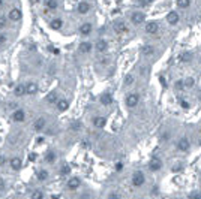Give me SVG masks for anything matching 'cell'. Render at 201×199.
<instances>
[{"mask_svg":"<svg viewBox=\"0 0 201 199\" xmlns=\"http://www.w3.org/2000/svg\"><path fill=\"white\" fill-rule=\"evenodd\" d=\"M3 189H5V180L0 178V190H3Z\"/></svg>","mask_w":201,"mask_h":199,"instance_id":"47","label":"cell"},{"mask_svg":"<svg viewBox=\"0 0 201 199\" xmlns=\"http://www.w3.org/2000/svg\"><path fill=\"white\" fill-rule=\"evenodd\" d=\"M134 81H135V79H134V76H132L131 73L125 76V85H131V84H134Z\"/></svg>","mask_w":201,"mask_h":199,"instance_id":"34","label":"cell"},{"mask_svg":"<svg viewBox=\"0 0 201 199\" xmlns=\"http://www.w3.org/2000/svg\"><path fill=\"white\" fill-rule=\"evenodd\" d=\"M62 26H63V21H62L60 18H54V20H51V23H50V27H51L53 30H60Z\"/></svg>","mask_w":201,"mask_h":199,"instance_id":"25","label":"cell"},{"mask_svg":"<svg viewBox=\"0 0 201 199\" xmlns=\"http://www.w3.org/2000/svg\"><path fill=\"white\" fill-rule=\"evenodd\" d=\"M12 120H14L15 123H23V121L26 120V112H24V109H15V111L12 112Z\"/></svg>","mask_w":201,"mask_h":199,"instance_id":"11","label":"cell"},{"mask_svg":"<svg viewBox=\"0 0 201 199\" xmlns=\"http://www.w3.org/2000/svg\"><path fill=\"white\" fill-rule=\"evenodd\" d=\"M113 102H114V97H113V94L110 91L102 93V94H100V97H99V104L102 105V107H110Z\"/></svg>","mask_w":201,"mask_h":199,"instance_id":"3","label":"cell"},{"mask_svg":"<svg viewBox=\"0 0 201 199\" xmlns=\"http://www.w3.org/2000/svg\"><path fill=\"white\" fill-rule=\"evenodd\" d=\"M77 11H78V14L84 15V14H87V12L90 11V5H89L87 2H80V3H78V8H77Z\"/></svg>","mask_w":201,"mask_h":199,"instance_id":"20","label":"cell"},{"mask_svg":"<svg viewBox=\"0 0 201 199\" xmlns=\"http://www.w3.org/2000/svg\"><path fill=\"white\" fill-rule=\"evenodd\" d=\"M191 60H192V54L191 53H182L179 55V61H182V63H188Z\"/></svg>","mask_w":201,"mask_h":199,"instance_id":"27","label":"cell"},{"mask_svg":"<svg viewBox=\"0 0 201 199\" xmlns=\"http://www.w3.org/2000/svg\"><path fill=\"white\" fill-rule=\"evenodd\" d=\"M144 20H146L144 12H134V14L131 15V21H132V24H135V26L144 23Z\"/></svg>","mask_w":201,"mask_h":199,"instance_id":"9","label":"cell"},{"mask_svg":"<svg viewBox=\"0 0 201 199\" xmlns=\"http://www.w3.org/2000/svg\"><path fill=\"white\" fill-rule=\"evenodd\" d=\"M47 127V120L44 118V117H38L36 120H35V123H33V130L35 132H41V130H44Z\"/></svg>","mask_w":201,"mask_h":199,"instance_id":"7","label":"cell"},{"mask_svg":"<svg viewBox=\"0 0 201 199\" xmlns=\"http://www.w3.org/2000/svg\"><path fill=\"white\" fill-rule=\"evenodd\" d=\"M177 6L180 9H186L191 6V0H177Z\"/></svg>","mask_w":201,"mask_h":199,"instance_id":"30","label":"cell"},{"mask_svg":"<svg viewBox=\"0 0 201 199\" xmlns=\"http://www.w3.org/2000/svg\"><path fill=\"white\" fill-rule=\"evenodd\" d=\"M141 53H143L146 57H150V55L155 54V47L150 45V44H144V45L141 47Z\"/></svg>","mask_w":201,"mask_h":199,"instance_id":"18","label":"cell"},{"mask_svg":"<svg viewBox=\"0 0 201 199\" xmlns=\"http://www.w3.org/2000/svg\"><path fill=\"white\" fill-rule=\"evenodd\" d=\"M80 126H81V123H80V121H74V123L71 124V130L78 132V130H80Z\"/></svg>","mask_w":201,"mask_h":199,"instance_id":"36","label":"cell"},{"mask_svg":"<svg viewBox=\"0 0 201 199\" xmlns=\"http://www.w3.org/2000/svg\"><path fill=\"white\" fill-rule=\"evenodd\" d=\"M167 21L170 23V24H177L179 23V14L176 12V11H171V12H168V15H167Z\"/></svg>","mask_w":201,"mask_h":199,"instance_id":"21","label":"cell"},{"mask_svg":"<svg viewBox=\"0 0 201 199\" xmlns=\"http://www.w3.org/2000/svg\"><path fill=\"white\" fill-rule=\"evenodd\" d=\"M144 30H146L147 35H155V33L159 30V24H158L156 21H149V23L146 24Z\"/></svg>","mask_w":201,"mask_h":199,"instance_id":"10","label":"cell"},{"mask_svg":"<svg viewBox=\"0 0 201 199\" xmlns=\"http://www.w3.org/2000/svg\"><path fill=\"white\" fill-rule=\"evenodd\" d=\"M24 88H26V94H29V96H33V94H36L39 91V85L36 82H33V81L26 82L24 84Z\"/></svg>","mask_w":201,"mask_h":199,"instance_id":"5","label":"cell"},{"mask_svg":"<svg viewBox=\"0 0 201 199\" xmlns=\"http://www.w3.org/2000/svg\"><path fill=\"white\" fill-rule=\"evenodd\" d=\"M89 198H90V195H89V193H83L78 199H89Z\"/></svg>","mask_w":201,"mask_h":199,"instance_id":"46","label":"cell"},{"mask_svg":"<svg viewBox=\"0 0 201 199\" xmlns=\"http://www.w3.org/2000/svg\"><path fill=\"white\" fill-rule=\"evenodd\" d=\"M125 104L128 108H135L140 104V94L138 93H129L125 99Z\"/></svg>","mask_w":201,"mask_h":199,"instance_id":"2","label":"cell"},{"mask_svg":"<svg viewBox=\"0 0 201 199\" xmlns=\"http://www.w3.org/2000/svg\"><path fill=\"white\" fill-rule=\"evenodd\" d=\"M48 171L47 169H39L38 172H36V180L38 181H45V180H48Z\"/></svg>","mask_w":201,"mask_h":199,"instance_id":"24","label":"cell"},{"mask_svg":"<svg viewBox=\"0 0 201 199\" xmlns=\"http://www.w3.org/2000/svg\"><path fill=\"white\" fill-rule=\"evenodd\" d=\"M114 169H116L117 172H119V171H122V169H123V163H122V162H117V163H116V166H114Z\"/></svg>","mask_w":201,"mask_h":199,"instance_id":"42","label":"cell"},{"mask_svg":"<svg viewBox=\"0 0 201 199\" xmlns=\"http://www.w3.org/2000/svg\"><path fill=\"white\" fill-rule=\"evenodd\" d=\"M57 109L60 111V112H65L68 108H69V102L66 101V99H60V101H57Z\"/></svg>","mask_w":201,"mask_h":199,"instance_id":"23","label":"cell"},{"mask_svg":"<svg viewBox=\"0 0 201 199\" xmlns=\"http://www.w3.org/2000/svg\"><path fill=\"white\" fill-rule=\"evenodd\" d=\"M168 139H170V132H164V133L161 135V141L165 142V141H168Z\"/></svg>","mask_w":201,"mask_h":199,"instance_id":"39","label":"cell"},{"mask_svg":"<svg viewBox=\"0 0 201 199\" xmlns=\"http://www.w3.org/2000/svg\"><path fill=\"white\" fill-rule=\"evenodd\" d=\"M95 48H96L98 53H105V51L108 50V42H107L105 39H99V41L96 42Z\"/></svg>","mask_w":201,"mask_h":199,"instance_id":"15","label":"cell"},{"mask_svg":"<svg viewBox=\"0 0 201 199\" xmlns=\"http://www.w3.org/2000/svg\"><path fill=\"white\" fill-rule=\"evenodd\" d=\"M80 187H81V180H80L78 177H71V178L68 180V183H66V189L71 190V192H75V190H78Z\"/></svg>","mask_w":201,"mask_h":199,"instance_id":"4","label":"cell"},{"mask_svg":"<svg viewBox=\"0 0 201 199\" xmlns=\"http://www.w3.org/2000/svg\"><path fill=\"white\" fill-rule=\"evenodd\" d=\"M105 124H107V118L102 115H96L93 118V126L96 129H102V127H105Z\"/></svg>","mask_w":201,"mask_h":199,"instance_id":"14","label":"cell"},{"mask_svg":"<svg viewBox=\"0 0 201 199\" xmlns=\"http://www.w3.org/2000/svg\"><path fill=\"white\" fill-rule=\"evenodd\" d=\"M92 42H89V41H84V42H81L80 44V53L81 54H89L90 51H92Z\"/></svg>","mask_w":201,"mask_h":199,"instance_id":"19","label":"cell"},{"mask_svg":"<svg viewBox=\"0 0 201 199\" xmlns=\"http://www.w3.org/2000/svg\"><path fill=\"white\" fill-rule=\"evenodd\" d=\"M191 148V142H189V139L186 138V136H183V138H180L179 141H177V150L179 151H188Z\"/></svg>","mask_w":201,"mask_h":199,"instance_id":"6","label":"cell"},{"mask_svg":"<svg viewBox=\"0 0 201 199\" xmlns=\"http://www.w3.org/2000/svg\"><path fill=\"white\" fill-rule=\"evenodd\" d=\"M174 87H176V90H183V88H185V81H183V79H179V81H176Z\"/></svg>","mask_w":201,"mask_h":199,"instance_id":"35","label":"cell"},{"mask_svg":"<svg viewBox=\"0 0 201 199\" xmlns=\"http://www.w3.org/2000/svg\"><path fill=\"white\" fill-rule=\"evenodd\" d=\"M180 105H182V108H185V109L189 108V104H188L186 101H180Z\"/></svg>","mask_w":201,"mask_h":199,"instance_id":"44","label":"cell"},{"mask_svg":"<svg viewBox=\"0 0 201 199\" xmlns=\"http://www.w3.org/2000/svg\"><path fill=\"white\" fill-rule=\"evenodd\" d=\"M2 3H3V0H0V6H2Z\"/></svg>","mask_w":201,"mask_h":199,"instance_id":"49","label":"cell"},{"mask_svg":"<svg viewBox=\"0 0 201 199\" xmlns=\"http://www.w3.org/2000/svg\"><path fill=\"white\" fill-rule=\"evenodd\" d=\"M5 163H6V156L5 154H0V168H2Z\"/></svg>","mask_w":201,"mask_h":199,"instance_id":"41","label":"cell"},{"mask_svg":"<svg viewBox=\"0 0 201 199\" xmlns=\"http://www.w3.org/2000/svg\"><path fill=\"white\" fill-rule=\"evenodd\" d=\"M113 29H114V32H116V33H125V32H128V27H126L125 21H122V20H117V21H114V24H113Z\"/></svg>","mask_w":201,"mask_h":199,"instance_id":"13","label":"cell"},{"mask_svg":"<svg viewBox=\"0 0 201 199\" xmlns=\"http://www.w3.org/2000/svg\"><path fill=\"white\" fill-rule=\"evenodd\" d=\"M173 169H174V171H180V169H182V166H180V165H177V166H174Z\"/></svg>","mask_w":201,"mask_h":199,"instance_id":"48","label":"cell"},{"mask_svg":"<svg viewBox=\"0 0 201 199\" xmlns=\"http://www.w3.org/2000/svg\"><path fill=\"white\" fill-rule=\"evenodd\" d=\"M21 17H23V14H21V11H20L18 8H12V9L9 11V14H8V18H9L11 21H20Z\"/></svg>","mask_w":201,"mask_h":199,"instance_id":"12","label":"cell"},{"mask_svg":"<svg viewBox=\"0 0 201 199\" xmlns=\"http://www.w3.org/2000/svg\"><path fill=\"white\" fill-rule=\"evenodd\" d=\"M6 23H8L6 17H3V15H0V30H2V29H5V27H6Z\"/></svg>","mask_w":201,"mask_h":199,"instance_id":"37","label":"cell"},{"mask_svg":"<svg viewBox=\"0 0 201 199\" xmlns=\"http://www.w3.org/2000/svg\"><path fill=\"white\" fill-rule=\"evenodd\" d=\"M45 101H47V104H57V101H59L57 91H50V93L45 96Z\"/></svg>","mask_w":201,"mask_h":199,"instance_id":"22","label":"cell"},{"mask_svg":"<svg viewBox=\"0 0 201 199\" xmlns=\"http://www.w3.org/2000/svg\"><path fill=\"white\" fill-rule=\"evenodd\" d=\"M6 42V35L5 33H0V45H3Z\"/></svg>","mask_w":201,"mask_h":199,"instance_id":"43","label":"cell"},{"mask_svg":"<svg viewBox=\"0 0 201 199\" xmlns=\"http://www.w3.org/2000/svg\"><path fill=\"white\" fill-rule=\"evenodd\" d=\"M45 6L48 9H57V0H45Z\"/></svg>","mask_w":201,"mask_h":199,"instance_id":"31","label":"cell"},{"mask_svg":"<svg viewBox=\"0 0 201 199\" xmlns=\"http://www.w3.org/2000/svg\"><path fill=\"white\" fill-rule=\"evenodd\" d=\"M14 94H15L17 97H21V96H24V94H26V88H24V84H18V85L14 88Z\"/></svg>","mask_w":201,"mask_h":199,"instance_id":"26","label":"cell"},{"mask_svg":"<svg viewBox=\"0 0 201 199\" xmlns=\"http://www.w3.org/2000/svg\"><path fill=\"white\" fill-rule=\"evenodd\" d=\"M183 81H185V87H186V88H191V87H194V85H195V79H194V78H191V76H189V78H186V79H183Z\"/></svg>","mask_w":201,"mask_h":199,"instance_id":"33","label":"cell"},{"mask_svg":"<svg viewBox=\"0 0 201 199\" xmlns=\"http://www.w3.org/2000/svg\"><path fill=\"white\" fill-rule=\"evenodd\" d=\"M107 199H120V195L117 192H111V193H108Z\"/></svg>","mask_w":201,"mask_h":199,"instance_id":"38","label":"cell"},{"mask_svg":"<svg viewBox=\"0 0 201 199\" xmlns=\"http://www.w3.org/2000/svg\"><path fill=\"white\" fill-rule=\"evenodd\" d=\"M60 175H71V166L68 163H65L62 168H60Z\"/></svg>","mask_w":201,"mask_h":199,"instance_id":"32","label":"cell"},{"mask_svg":"<svg viewBox=\"0 0 201 199\" xmlns=\"http://www.w3.org/2000/svg\"><path fill=\"white\" fill-rule=\"evenodd\" d=\"M45 162L47 163H54L56 162V153L54 151H48L45 154Z\"/></svg>","mask_w":201,"mask_h":199,"instance_id":"29","label":"cell"},{"mask_svg":"<svg viewBox=\"0 0 201 199\" xmlns=\"http://www.w3.org/2000/svg\"><path fill=\"white\" fill-rule=\"evenodd\" d=\"M161 168H162V160H161V159L153 157V159L149 162V169H150L152 172H158Z\"/></svg>","mask_w":201,"mask_h":199,"instance_id":"8","label":"cell"},{"mask_svg":"<svg viewBox=\"0 0 201 199\" xmlns=\"http://www.w3.org/2000/svg\"><path fill=\"white\" fill-rule=\"evenodd\" d=\"M30 199H44V192H42V190H39V189L33 190V192H32V195H30Z\"/></svg>","mask_w":201,"mask_h":199,"instance_id":"28","label":"cell"},{"mask_svg":"<svg viewBox=\"0 0 201 199\" xmlns=\"http://www.w3.org/2000/svg\"><path fill=\"white\" fill-rule=\"evenodd\" d=\"M78 32H80V35H83V36H89V35L92 33V24H90V23L81 24L80 29H78Z\"/></svg>","mask_w":201,"mask_h":199,"instance_id":"17","label":"cell"},{"mask_svg":"<svg viewBox=\"0 0 201 199\" xmlns=\"http://www.w3.org/2000/svg\"><path fill=\"white\" fill-rule=\"evenodd\" d=\"M131 183H132L134 187H141V186H144V183H146V175H144V172H143V171L134 172V174H132V178H131Z\"/></svg>","mask_w":201,"mask_h":199,"instance_id":"1","label":"cell"},{"mask_svg":"<svg viewBox=\"0 0 201 199\" xmlns=\"http://www.w3.org/2000/svg\"><path fill=\"white\" fill-rule=\"evenodd\" d=\"M9 165H11V169L12 171H20L23 168V160L20 157H14V159H11Z\"/></svg>","mask_w":201,"mask_h":199,"instance_id":"16","label":"cell"},{"mask_svg":"<svg viewBox=\"0 0 201 199\" xmlns=\"http://www.w3.org/2000/svg\"><path fill=\"white\" fill-rule=\"evenodd\" d=\"M189 198H191V199H201V193L194 192V193H191V195H189Z\"/></svg>","mask_w":201,"mask_h":199,"instance_id":"40","label":"cell"},{"mask_svg":"<svg viewBox=\"0 0 201 199\" xmlns=\"http://www.w3.org/2000/svg\"><path fill=\"white\" fill-rule=\"evenodd\" d=\"M150 2H152V0H140V5H141V6H146V5H149Z\"/></svg>","mask_w":201,"mask_h":199,"instance_id":"45","label":"cell"}]
</instances>
